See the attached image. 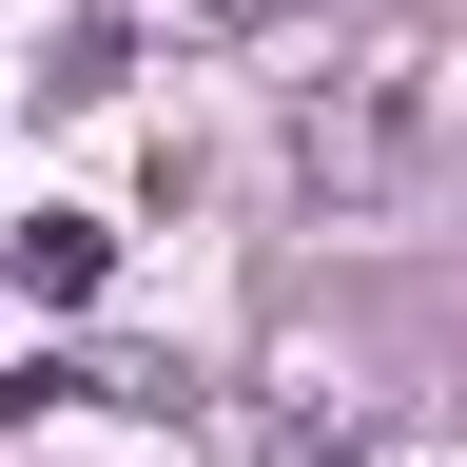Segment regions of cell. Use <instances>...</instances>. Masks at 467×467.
I'll return each instance as SVG.
<instances>
[{
    "instance_id": "277c9868",
    "label": "cell",
    "mask_w": 467,
    "mask_h": 467,
    "mask_svg": "<svg viewBox=\"0 0 467 467\" xmlns=\"http://www.w3.org/2000/svg\"><path fill=\"white\" fill-rule=\"evenodd\" d=\"M0 292H20V273H0Z\"/></svg>"
},
{
    "instance_id": "6da1fadb",
    "label": "cell",
    "mask_w": 467,
    "mask_h": 467,
    "mask_svg": "<svg viewBox=\"0 0 467 467\" xmlns=\"http://www.w3.org/2000/svg\"><path fill=\"white\" fill-rule=\"evenodd\" d=\"M0 273H20L39 312H78V292L117 273V214H20V254H0Z\"/></svg>"
},
{
    "instance_id": "7a4b0ae2",
    "label": "cell",
    "mask_w": 467,
    "mask_h": 467,
    "mask_svg": "<svg viewBox=\"0 0 467 467\" xmlns=\"http://www.w3.org/2000/svg\"><path fill=\"white\" fill-rule=\"evenodd\" d=\"M214 20H292V0H214Z\"/></svg>"
},
{
    "instance_id": "3957f363",
    "label": "cell",
    "mask_w": 467,
    "mask_h": 467,
    "mask_svg": "<svg viewBox=\"0 0 467 467\" xmlns=\"http://www.w3.org/2000/svg\"><path fill=\"white\" fill-rule=\"evenodd\" d=\"M312 467H370V448H312Z\"/></svg>"
}]
</instances>
